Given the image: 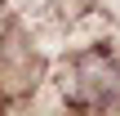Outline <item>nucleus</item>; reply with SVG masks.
I'll list each match as a JSON object with an SVG mask.
<instances>
[{
  "label": "nucleus",
  "instance_id": "f257e3e1",
  "mask_svg": "<svg viewBox=\"0 0 120 116\" xmlns=\"http://www.w3.org/2000/svg\"><path fill=\"white\" fill-rule=\"evenodd\" d=\"M62 94H67V103H76V107H107L111 98L120 94V63L107 54V49H85V54H76L67 67H62Z\"/></svg>",
  "mask_w": 120,
  "mask_h": 116
}]
</instances>
